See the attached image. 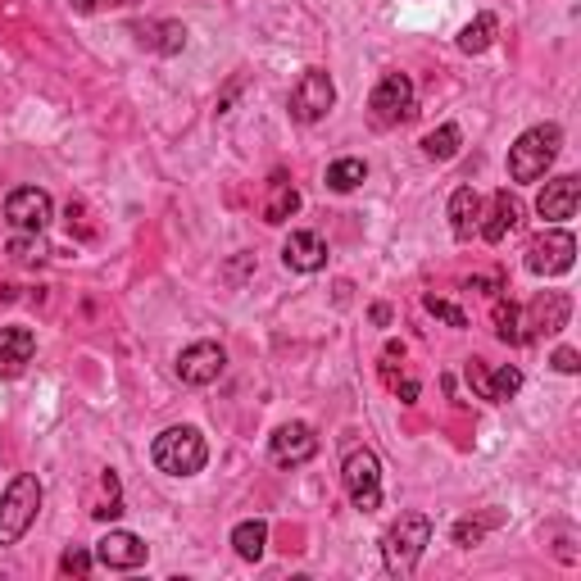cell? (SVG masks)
Here are the masks:
<instances>
[{
    "instance_id": "cell-1",
    "label": "cell",
    "mask_w": 581,
    "mask_h": 581,
    "mask_svg": "<svg viewBox=\"0 0 581 581\" xmlns=\"http://www.w3.org/2000/svg\"><path fill=\"white\" fill-rule=\"evenodd\" d=\"M150 459H155V468L168 477H196L209 459V445L196 427H168V432L155 436Z\"/></svg>"
},
{
    "instance_id": "cell-2",
    "label": "cell",
    "mask_w": 581,
    "mask_h": 581,
    "mask_svg": "<svg viewBox=\"0 0 581 581\" xmlns=\"http://www.w3.org/2000/svg\"><path fill=\"white\" fill-rule=\"evenodd\" d=\"M427 545H432V518H427V513H404L391 532L382 536L386 572H391V577H409V572L418 568Z\"/></svg>"
},
{
    "instance_id": "cell-3",
    "label": "cell",
    "mask_w": 581,
    "mask_h": 581,
    "mask_svg": "<svg viewBox=\"0 0 581 581\" xmlns=\"http://www.w3.org/2000/svg\"><path fill=\"white\" fill-rule=\"evenodd\" d=\"M563 146L559 123H541V128H527L518 141L509 146V178L513 182H536L545 178V168L554 164Z\"/></svg>"
},
{
    "instance_id": "cell-4",
    "label": "cell",
    "mask_w": 581,
    "mask_h": 581,
    "mask_svg": "<svg viewBox=\"0 0 581 581\" xmlns=\"http://www.w3.org/2000/svg\"><path fill=\"white\" fill-rule=\"evenodd\" d=\"M41 509V482L32 473H19L0 495V545H19Z\"/></svg>"
},
{
    "instance_id": "cell-5",
    "label": "cell",
    "mask_w": 581,
    "mask_h": 581,
    "mask_svg": "<svg viewBox=\"0 0 581 581\" xmlns=\"http://www.w3.org/2000/svg\"><path fill=\"white\" fill-rule=\"evenodd\" d=\"M341 482L355 500V509L373 513L382 504V463H377L373 450H350L345 454V468H341Z\"/></svg>"
},
{
    "instance_id": "cell-6",
    "label": "cell",
    "mask_w": 581,
    "mask_h": 581,
    "mask_svg": "<svg viewBox=\"0 0 581 581\" xmlns=\"http://www.w3.org/2000/svg\"><path fill=\"white\" fill-rule=\"evenodd\" d=\"M336 105V87L332 78H327L323 69H305L296 82V91H291V119L296 123H318L327 119V109Z\"/></svg>"
},
{
    "instance_id": "cell-7",
    "label": "cell",
    "mask_w": 581,
    "mask_h": 581,
    "mask_svg": "<svg viewBox=\"0 0 581 581\" xmlns=\"http://www.w3.org/2000/svg\"><path fill=\"white\" fill-rule=\"evenodd\" d=\"M368 109H373L377 123L409 119L414 114V82H409V73H386L373 87V96H368Z\"/></svg>"
},
{
    "instance_id": "cell-8",
    "label": "cell",
    "mask_w": 581,
    "mask_h": 581,
    "mask_svg": "<svg viewBox=\"0 0 581 581\" xmlns=\"http://www.w3.org/2000/svg\"><path fill=\"white\" fill-rule=\"evenodd\" d=\"M572 259H577V241H572V232H545V237H536L532 246H527V268H532L536 277L568 273Z\"/></svg>"
},
{
    "instance_id": "cell-9",
    "label": "cell",
    "mask_w": 581,
    "mask_h": 581,
    "mask_svg": "<svg viewBox=\"0 0 581 581\" xmlns=\"http://www.w3.org/2000/svg\"><path fill=\"white\" fill-rule=\"evenodd\" d=\"M223 368H227V350L218 341H196V345H187V350L178 355V377L187 386L218 382V377H223Z\"/></svg>"
},
{
    "instance_id": "cell-10",
    "label": "cell",
    "mask_w": 581,
    "mask_h": 581,
    "mask_svg": "<svg viewBox=\"0 0 581 581\" xmlns=\"http://www.w3.org/2000/svg\"><path fill=\"white\" fill-rule=\"evenodd\" d=\"M268 454H273L277 468H300V463H309L318 454V436L309 423H282L273 432V441H268Z\"/></svg>"
},
{
    "instance_id": "cell-11",
    "label": "cell",
    "mask_w": 581,
    "mask_h": 581,
    "mask_svg": "<svg viewBox=\"0 0 581 581\" xmlns=\"http://www.w3.org/2000/svg\"><path fill=\"white\" fill-rule=\"evenodd\" d=\"M50 214H55V205L41 187H19L5 200V218H10L14 232H41L50 223Z\"/></svg>"
},
{
    "instance_id": "cell-12",
    "label": "cell",
    "mask_w": 581,
    "mask_h": 581,
    "mask_svg": "<svg viewBox=\"0 0 581 581\" xmlns=\"http://www.w3.org/2000/svg\"><path fill=\"white\" fill-rule=\"evenodd\" d=\"M146 541L141 536H132V532H105L96 541V563H105L109 572H132V568H141L146 563Z\"/></svg>"
},
{
    "instance_id": "cell-13",
    "label": "cell",
    "mask_w": 581,
    "mask_h": 581,
    "mask_svg": "<svg viewBox=\"0 0 581 581\" xmlns=\"http://www.w3.org/2000/svg\"><path fill=\"white\" fill-rule=\"evenodd\" d=\"M568 318H572V300L563 296V291H541V296L532 300V309H527V327H532L527 336H541V332L554 336L568 327Z\"/></svg>"
},
{
    "instance_id": "cell-14",
    "label": "cell",
    "mask_w": 581,
    "mask_h": 581,
    "mask_svg": "<svg viewBox=\"0 0 581 581\" xmlns=\"http://www.w3.org/2000/svg\"><path fill=\"white\" fill-rule=\"evenodd\" d=\"M581 205V182L577 178H554L545 182V191L536 196V214L545 218V223H563V218H572Z\"/></svg>"
},
{
    "instance_id": "cell-15",
    "label": "cell",
    "mask_w": 581,
    "mask_h": 581,
    "mask_svg": "<svg viewBox=\"0 0 581 581\" xmlns=\"http://www.w3.org/2000/svg\"><path fill=\"white\" fill-rule=\"evenodd\" d=\"M37 355V336L28 327H0V377H19Z\"/></svg>"
},
{
    "instance_id": "cell-16",
    "label": "cell",
    "mask_w": 581,
    "mask_h": 581,
    "mask_svg": "<svg viewBox=\"0 0 581 581\" xmlns=\"http://www.w3.org/2000/svg\"><path fill=\"white\" fill-rule=\"evenodd\" d=\"M282 259L291 273H318V268L327 264V246L318 232H291L282 246Z\"/></svg>"
},
{
    "instance_id": "cell-17",
    "label": "cell",
    "mask_w": 581,
    "mask_h": 581,
    "mask_svg": "<svg viewBox=\"0 0 581 581\" xmlns=\"http://www.w3.org/2000/svg\"><path fill=\"white\" fill-rule=\"evenodd\" d=\"M518 218H522V205L509 196V191H495V200H491V218L482 223V241H491V246H500L504 237H509L513 227H518Z\"/></svg>"
},
{
    "instance_id": "cell-18",
    "label": "cell",
    "mask_w": 581,
    "mask_h": 581,
    "mask_svg": "<svg viewBox=\"0 0 581 581\" xmlns=\"http://www.w3.org/2000/svg\"><path fill=\"white\" fill-rule=\"evenodd\" d=\"M141 46H150L155 55H178L182 46H187V28H182L178 19H164V23H141L137 28Z\"/></svg>"
},
{
    "instance_id": "cell-19",
    "label": "cell",
    "mask_w": 581,
    "mask_h": 581,
    "mask_svg": "<svg viewBox=\"0 0 581 581\" xmlns=\"http://www.w3.org/2000/svg\"><path fill=\"white\" fill-rule=\"evenodd\" d=\"M300 209V191L286 182V173H277L268 182V200H264V223H286V218Z\"/></svg>"
},
{
    "instance_id": "cell-20",
    "label": "cell",
    "mask_w": 581,
    "mask_h": 581,
    "mask_svg": "<svg viewBox=\"0 0 581 581\" xmlns=\"http://www.w3.org/2000/svg\"><path fill=\"white\" fill-rule=\"evenodd\" d=\"M477 214H482V200H477L473 187H459L450 196V227H454V237L468 241L473 237V227H477Z\"/></svg>"
},
{
    "instance_id": "cell-21",
    "label": "cell",
    "mask_w": 581,
    "mask_h": 581,
    "mask_svg": "<svg viewBox=\"0 0 581 581\" xmlns=\"http://www.w3.org/2000/svg\"><path fill=\"white\" fill-rule=\"evenodd\" d=\"M264 545H268V522L264 518L237 522V532H232V550H237L241 559H246V563L264 559Z\"/></svg>"
},
{
    "instance_id": "cell-22",
    "label": "cell",
    "mask_w": 581,
    "mask_h": 581,
    "mask_svg": "<svg viewBox=\"0 0 581 581\" xmlns=\"http://www.w3.org/2000/svg\"><path fill=\"white\" fill-rule=\"evenodd\" d=\"M495 32H500V19H495V14H477V19L459 32V50L463 55H482V50H491Z\"/></svg>"
},
{
    "instance_id": "cell-23",
    "label": "cell",
    "mask_w": 581,
    "mask_h": 581,
    "mask_svg": "<svg viewBox=\"0 0 581 581\" xmlns=\"http://www.w3.org/2000/svg\"><path fill=\"white\" fill-rule=\"evenodd\" d=\"M459 128L454 123H445V128H436V132H427L423 137V155L427 159H436V164H445V159H454L459 155Z\"/></svg>"
},
{
    "instance_id": "cell-24",
    "label": "cell",
    "mask_w": 581,
    "mask_h": 581,
    "mask_svg": "<svg viewBox=\"0 0 581 581\" xmlns=\"http://www.w3.org/2000/svg\"><path fill=\"white\" fill-rule=\"evenodd\" d=\"M364 178H368L364 159H336V164L327 168V187H332V191H355Z\"/></svg>"
},
{
    "instance_id": "cell-25",
    "label": "cell",
    "mask_w": 581,
    "mask_h": 581,
    "mask_svg": "<svg viewBox=\"0 0 581 581\" xmlns=\"http://www.w3.org/2000/svg\"><path fill=\"white\" fill-rule=\"evenodd\" d=\"M491 318H495V336H500V341H509V345H522V341H527V336L518 332V327H522L518 305H509V300H495Z\"/></svg>"
},
{
    "instance_id": "cell-26",
    "label": "cell",
    "mask_w": 581,
    "mask_h": 581,
    "mask_svg": "<svg viewBox=\"0 0 581 581\" xmlns=\"http://www.w3.org/2000/svg\"><path fill=\"white\" fill-rule=\"evenodd\" d=\"M518 386H522V373L513 364H504L500 373H491V391H486V400L504 404V400H513V395H518Z\"/></svg>"
},
{
    "instance_id": "cell-27",
    "label": "cell",
    "mask_w": 581,
    "mask_h": 581,
    "mask_svg": "<svg viewBox=\"0 0 581 581\" xmlns=\"http://www.w3.org/2000/svg\"><path fill=\"white\" fill-rule=\"evenodd\" d=\"M10 255L19 259V264H41L50 250H46V241H41L37 232H19V237L10 241Z\"/></svg>"
},
{
    "instance_id": "cell-28",
    "label": "cell",
    "mask_w": 581,
    "mask_h": 581,
    "mask_svg": "<svg viewBox=\"0 0 581 581\" xmlns=\"http://www.w3.org/2000/svg\"><path fill=\"white\" fill-rule=\"evenodd\" d=\"M495 522H500V518H495V513H491V518H463L459 527H454V545H463V550H473V545L482 541L486 532H491Z\"/></svg>"
},
{
    "instance_id": "cell-29",
    "label": "cell",
    "mask_w": 581,
    "mask_h": 581,
    "mask_svg": "<svg viewBox=\"0 0 581 581\" xmlns=\"http://www.w3.org/2000/svg\"><path fill=\"white\" fill-rule=\"evenodd\" d=\"M91 563H96V554H87V550H78V545H73V550H64L60 572H64V577H87Z\"/></svg>"
},
{
    "instance_id": "cell-30",
    "label": "cell",
    "mask_w": 581,
    "mask_h": 581,
    "mask_svg": "<svg viewBox=\"0 0 581 581\" xmlns=\"http://www.w3.org/2000/svg\"><path fill=\"white\" fill-rule=\"evenodd\" d=\"M423 305H427V314H436V318H441V323H450V327H468V314H463L459 305H450V300H436V296H427Z\"/></svg>"
},
{
    "instance_id": "cell-31",
    "label": "cell",
    "mask_w": 581,
    "mask_h": 581,
    "mask_svg": "<svg viewBox=\"0 0 581 581\" xmlns=\"http://www.w3.org/2000/svg\"><path fill=\"white\" fill-rule=\"evenodd\" d=\"M468 386H473V391L486 400V391H491V373H486L482 359H468Z\"/></svg>"
},
{
    "instance_id": "cell-32",
    "label": "cell",
    "mask_w": 581,
    "mask_h": 581,
    "mask_svg": "<svg viewBox=\"0 0 581 581\" xmlns=\"http://www.w3.org/2000/svg\"><path fill=\"white\" fill-rule=\"evenodd\" d=\"M119 5H137V0H73L78 14H96V10H119Z\"/></svg>"
},
{
    "instance_id": "cell-33",
    "label": "cell",
    "mask_w": 581,
    "mask_h": 581,
    "mask_svg": "<svg viewBox=\"0 0 581 581\" xmlns=\"http://www.w3.org/2000/svg\"><path fill=\"white\" fill-rule=\"evenodd\" d=\"M554 368H559V373H577V368H581V355L563 345V350H554Z\"/></svg>"
},
{
    "instance_id": "cell-34",
    "label": "cell",
    "mask_w": 581,
    "mask_h": 581,
    "mask_svg": "<svg viewBox=\"0 0 581 581\" xmlns=\"http://www.w3.org/2000/svg\"><path fill=\"white\" fill-rule=\"evenodd\" d=\"M395 395H400L404 404H414L418 400V382H400V386H395Z\"/></svg>"
},
{
    "instance_id": "cell-35",
    "label": "cell",
    "mask_w": 581,
    "mask_h": 581,
    "mask_svg": "<svg viewBox=\"0 0 581 581\" xmlns=\"http://www.w3.org/2000/svg\"><path fill=\"white\" fill-rule=\"evenodd\" d=\"M373 323H377V327L391 323V305H373Z\"/></svg>"
}]
</instances>
